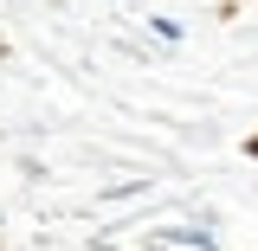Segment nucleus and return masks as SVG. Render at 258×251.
Listing matches in <instances>:
<instances>
[{
  "instance_id": "1",
  "label": "nucleus",
  "mask_w": 258,
  "mask_h": 251,
  "mask_svg": "<svg viewBox=\"0 0 258 251\" xmlns=\"http://www.w3.org/2000/svg\"><path fill=\"white\" fill-rule=\"evenodd\" d=\"M155 245H194V251H213L220 238H213L207 225H161V238H155Z\"/></svg>"
},
{
  "instance_id": "2",
  "label": "nucleus",
  "mask_w": 258,
  "mask_h": 251,
  "mask_svg": "<svg viewBox=\"0 0 258 251\" xmlns=\"http://www.w3.org/2000/svg\"><path fill=\"white\" fill-rule=\"evenodd\" d=\"M155 251H168V245H155Z\"/></svg>"
}]
</instances>
